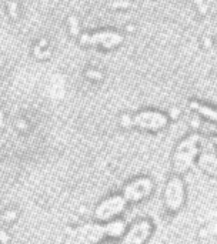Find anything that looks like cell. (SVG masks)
Listing matches in <instances>:
<instances>
[{
  "instance_id": "obj_9",
  "label": "cell",
  "mask_w": 217,
  "mask_h": 244,
  "mask_svg": "<svg viewBox=\"0 0 217 244\" xmlns=\"http://www.w3.org/2000/svg\"><path fill=\"white\" fill-rule=\"evenodd\" d=\"M126 233V224L122 220L112 221L110 224H107V234L112 237H120L122 234Z\"/></svg>"
},
{
  "instance_id": "obj_11",
  "label": "cell",
  "mask_w": 217,
  "mask_h": 244,
  "mask_svg": "<svg viewBox=\"0 0 217 244\" xmlns=\"http://www.w3.org/2000/svg\"><path fill=\"white\" fill-rule=\"evenodd\" d=\"M70 23H71V33L76 36V34H77V23H76V19L71 17V19H70Z\"/></svg>"
},
{
  "instance_id": "obj_7",
  "label": "cell",
  "mask_w": 217,
  "mask_h": 244,
  "mask_svg": "<svg viewBox=\"0 0 217 244\" xmlns=\"http://www.w3.org/2000/svg\"><path fill=\"white\" fill-rule=\"evenodd\" d=\"M134 124L146 130H160L167 126V117L161 113L143 111L134 117Z\"/></svg>"
},
{
  "instance_id": "obj_14",
  "label": "cell",
  "mask_w": 217,
  "mask_h": 244,
  "mask_svg": "<svg viewBox=\"0 0 217 244\" xmlns=\"http://www.w3.org/2000/svg\"><path fill=\"white\" fill-rule=\"evenodd\" d=\"M213 142L216 143V146H217V137H213Z\"/></svg>"
},
{
  "instance_id": "obj_5",
  "label": "cell",
  "mask_w": 217,
  "mask_h": 244,
  "mask_svg": "<svg viewBox=\"0 0 217 244\" xmlns=\"http://www.w3.org/2000/svg\"><path fill=\"white\" fill-rule=\"evenodd\" d=\"M126 206H127V200L124 198V196H113L110 198L104 200L96 208V218L100 221L112 220L116 216L122 214Z\"/></svg>"
},
{
  "instance_id": "obj_3",
  "label": "cell",
  "mask_w": 217,
  "mask_h": 244,
  "mask_svg": "<svg viewBox=\"0 0 217 244\" xmlns=\"http://www.w3.org/2000/svg\"><path fill=\"white\" fill-rule=\"evenodd\" d=\"M154 188V183L152 179L149 177H139L133 181H130L129 184H126L124 187V198L127 201H142L144 198H147Z\"/></svg>"
},
{
  "instance_id": "obj_4",
  "label": "cell",
  "mask_w": 217,
  "mask_h": 244,
  "mask_svg": "<svg viewBox=\"0 0 217 244\" xmlns=\"http://www.w3.org/2000/svg\"><path fill=\"white\" fill-rule=\"evenodd\" d=\"M71 235L73 240H70V244H94L108 234H107V225L87 224L77 228Z\"/></svg>"
},
{
  "instance_id": "obj_8",
  "label": "cell",
  "mask_w": 217,
  "mask_h": 244,
  "mask_svg": "<svg viewBox=\"0 0 217 244\" xmlns=\"http://www.w3.org/2000/svg\"><path fill=\"white\" fill-rule=\"evenodd\" d=\"M190 107L193 110L198 111L201 116H204V117H207V118H210L213 121H217V111L216 110H213V108H210V107H207L204 104H200L198 101H191L190 103Z\"/></svg>"
},
{
  "instance_id": "obj_6",
  "label": "cell",
  "mask_w": 217,
  "mask_h": 244,
  "mask_svg": "<svg viewBox=\"0 0 217 244\" xmlns=\"http://www.w3.org/2000/svg\"><path fill=\"white\" fill-rule=\"evenodd\" d=\"M153 231L152 223L149 220H139L132 224V227L124 233L123 244H144Z\"/></svg>"
},
{
  "instance_id": "obj_13",
  "label": "cell",
  "mask_w": 217,
  "mask_h": 244,
  "mask_svg": "<svg viewBox=\"0 0 217 244\" xmlns=\"http://www.w3.org/2000/svg\"><path fill=\"white\" fill-rule=\"evenodd\" d=\"M2 117L3 116H2V111H0V126H2Z\"/></svg>"
},
{
  "instance_id": "obj_10",
  "label": "cell",
  "mask_w": 217,
  "mask_h": 244,
  "mask_svg": "<svg viewBox=\"0 0 217 244\" xmlns=\"http://www.w3.org/2000/svg\"><path fill=\"white\" fill-rule=\"evenodd\" d=\"M9 10H10V16L13 19H17V12H16V3L15 2H9Z\"/></svg>"
},
{
  "instance_id": "obj_1",
  "label": "cell",
  "mask_w": 217,
  "mask_h": 244,
  "mask_svg": "<svg viewBox=\"0 0 217 244\" xmlns=\"http://www.w3.org/2000/svg\"><path fill=\"white\" fill-rule=\"evenodd\" d=\"M196 140H197V137L191 136L177 147V150L174 153V157H173V170H174V173L183 174L193 164V160H194V156H196Z\"/></svg>"
},
{
  "instance_id": "obj_12",
  "label": "cell",
  "mask_w": 217,
  "mask_h": 244,
  "mask_svg": "<svg viewBox=\"0 0 217 244\" xmlns=\"http://www.w3.org/2000/svg\"><path fill=\"white\" fill-rule=\"evenodd\" d=\"M87 76H89V77H93V79H101V74L94 73V71H89V73H87Z\"/></svg>"
},
{
  "instance_id": "obj_2",
  "label": "cell",
  "mask_w": 217,
  "mask_h": 244,
  "mask_svg": "<svg viewBox=\"0 0 217 244\" xmlns=\"http://www.w3.org/2000/svg\"><path fill=\"white\" fill-rule=\"evenodd\" d=\"M184 183L179 176L171 177L164 188V206L169 211L174 213L179 211L181 208V206L184 204Z\"/></svg>"
}]
</instances>
